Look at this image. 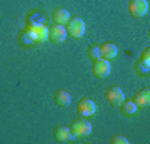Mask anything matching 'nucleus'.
<instances>
[{
	"label": "nucleus",
	"mask_w": 150,
	"mask_h": 144,
	"mask_svg": "<svg viewBox=\"0 0 150 144\" xmlns=\"http://www.w3.org/2000/svg\"><path fill=\"white\" fill-rule=\"evenodd\" d=\"M70 131H72V134L74 136H88V134L92 133V124L87 121V117H82V116H79L77 119H74L72 121V124H70Z\"/></svg>",
	"instance_id": "nucleus-1"
},
{
	"label": "nucleus",
	"mask_w": 150,
	"mask_h": 144,
	"mask_svg": "<svg viewBox=\"0 0 150 144\" xmlns=\"http://www.w3.org/2000/svg\"><path fill=\"white\" fill-rule=\"evenodd\" d=\"M110 70H112L110 60L102 59V57L100 59H95L93 64H92V74L95 75L97 79H105V77H108Z\"/></svg>",
	"instance_id": "nucleus-2"
},
{
	"label": "nucleus",
	"mask_w": 150,
	"mask_h": 144,
	"mask_svg": "<svg viewBox=\"0 0 150 144\" xmlns=\"http://www.w3.org/2000/svg\"><path fill=\"white\" fill-rule=\"evenodd\" d=\"M65 30H67V34H69L70 37L79 39L85 34V22L82 20L80 17H74V19H70L67 22V29Z\"/></svg>",
	"instance_id": "nucleus-3"
},
{
	"label": "nucleus",
	"mask_w": 150,
	"mask_h": 144,
	"mask_svg": "<svg viewBox=\"0 0 150 144\" xmlns=\"http://www.w3.org/2000/svg\"><path fill=\"white\" fill-rule=\"evenodd\" d=\"M105 99H107L108 104H112L113 107H120L122 102L125 101V94H123V91L120 87L112 85V87H108L107 91H105Z\"/></svg>",
	"instance_id": "nucleus-4"
},
{
	"label": "nucleus",
	"mask_w": 150,
	"mask_h": 144,
	"mask_svg": "<svg viewBox=\"0 0 150 144\" xmlns=\"http://www.w3.org/2000/svg\"><path fill=\"white\" fill-rule=\"evenodd\" d=\"M30 35H32L33 42H43V40H47L48 39V27H45L43 24H30L27 29Z\"/></svg>",
	"instance_id": "nucleus-5"
},
{
	"label": "nucleus",
	"mask_w": 150,
	"mask_h": 144,
	"mask_svg": "<svg viewBox=\"0 0 150 144\" xmlns=\"http://www.w3.org/2000/svg\"><path fill=\"white\" fill-rule=\"evenodd\" d=\"M95 111H97L95 102L92 101V99H88V97L80 99L79 104H77V112H79V116H82V117H90V116L95 114Z\"/></svg>",
	"instance_id": "nucleus-6"
},
{
	"label": "nucleus",
	"mask_w": 150,
	"mask_h": 144,
	"mask_svg": "<svg viewBox=\"0 0 150 144\" xmlns=\"http://www.w3.org/2000/svg\"><path fill=\"white\" fill-rule=\"evenodd\" d=\"M129 10L134 17H144L149 14V0H130Z\"/></svg>",
	"instance_id": "nucleus-7"
},
{
	"label": "nucleus",
	"mask_w": 150,
	"mask_h": 144,
	"mask_svg": "<svg viewBox=\"0 0 150 144\" xmlns=\"http://www.w3.org/2000/svg\"><path fill=\"white\" fill-rule=\"evenodd\" d=\"M65 37H67V30H65L64 25L55 24L54 27H48V39L50 40H54V42H64Z\"/></svg>",
	"instance_id": "nucleus-8"
},
{
	"label": "nucleus",
	"mask_w": 150,
	"mask_h": 144,
	"mask_svg": "<svg viewBox=\"0 0 150 144\" xmlns=\"http://www.w3.org/2000/svg\"><path fill=\"white\" fill-rule=\"evenodd\" d=\"M117 54H118L117 45H113V44L105 42V44H102V45H100V57H102V59L112 60V59H115V57H117Z\"/></svg>",
	"instance_id": "nucleus-9"
},
{
	"label": "nucleus",
	"mask_w": 150,
	"mask_h": 144,
	"mask_svg": "<svg viewBox=\"0 0 150 144\" xmlns=\"http://www.w3.org/2000/svg\"><path fill=\"white\" fill-rule=\"evenodd\" d=\"M135 104L137 107H149L150 106V89L149 87H144V89H140L137 92V96H135Z\"/></svg>",
	"instance_id": "nucleus-10"
},
{
	"label": "nucleus",
	"mask_w": 150,
	"mask_h": 144,
	"mask_svg": "<svg viewBox=\"0 0 150 144\" xmlns=\"http://www.w3.org/2000/svg\"><path fill=\"white\" fill-rule=\"evenodd\" d=\"M54 138L57 141H60V143H67V141H70V139L74 138V134H72L70 128H67V126H59L54 131Z\"/></svg>",
	"instance_id": "nucleus-11"
},
{
	"label": "nucleus",
	"mask_w": 150,
	"mask_h": 144,
	"mask_svg": "<svg viewBox=\"0 0 150 144\" xmlns=\"http://www.w3.org/2000/svg\"><path fill=\"white\" fill-rule=\"evenodd\" d=\"M54 101L57 106L60 107H67L70 104V101H72V97H70L69 91H65V89H60V91H57L54 94Z\"/></svg>",
	"instance_id": "nucleus-12"
},
{
	"label": "nucleus",
	"mask_w": 150,
	"mask_h": 144,
	"mask_svg": "<svg viewBox=\"0 0 150 144\" xmlns=\"http://www.w3.org/2000/svg\"><path fill=\"white\" fill-rule=\"evenodd\" d=\"M54 22L59 24V25H65L67 22L70 20V12L67 9H55L54 10Z\"/></svg>",
	"instance_id": "nucleus-13"
},
{
	"label": "nucleus",
	"mask_w": 150,
	"mask_h": 144,
	"mask_svg": "<svg viewBox=\"0 0 150 144\" xmlns=\"http://www.w3.org/2000/svg\"><path fill=\"white\" fill-rule=\"evenodd\" d=\"M120 109H122V112L125 114V116H129V117L135 116L137 111H139V107H137V104H135L134 101H123L122 106H120Z\"/></svg>",
	"instance_id": "nucleus-14"
},
{
	"label": "nucleus",
	"mask_w": 150,
	"mask_h": 144,
	"mask_svg": "<svg viewBox=\"0 0 150 144\" xmlns=\"http://www.w3.org/2000/svg\"><path fill=\"white\" fill-rule=\"evenodd\" d=\"M20 44H22V45H25V47H27V45H33V44H35L28 30H23V32L20 34Z\"/></svg>",
	"instance_id": "nucleus-15"
},
{
	"label": "nucleus",
	"mask_w": 150,
	"mask_h": 144,
	"mask_svg": "<svg viewBox=\"0 0 150 144\" xmlns=\"http://www.w3.org/2000/svg\"><path fill=\"white\" fill-rule=\"evenodd\" d=\"M87 54H88V57H90L92 60H95V59H100V45H90L88 47V50H87Z\"/></svg>",
	"instance_id": "nucleus-16"
},
{
	"label": "nucleus",
	"mask_w": 150,
	"mask_h": 144,
	"mask_svg": "<svg viewBox=\"0 0 150 144\" xmlns=\"http://www.w3.org/2000/svg\"><path fill=\"white\" fill-rule=\"evenodd\" d=\"M140 62H142L145 67H150V49L149 47L142 52V55H140Z\"/></svg>",
	"instance_id": "nucleus-17"
},
{
	"label": "nucleus",
	"mask_w": 150,
	"mask_h": 144,
	"mask_svg": "<svg viewBox=\"0 0 150 144\" xmlns=\"http://www.w3.org/2000/svg\"><path fill=\"white\" fill-rule=\"evenodd\" d=\"M112 143L113 144H129V139L125 138V136H113Z\"/></svg>",
	"instance_id": "nucleus-18"
},
{
	"label": "nucleus",
	"mask_w": 150,
	"mask_h": 144,
	"mask_svg": "<svg viewBox=\"0 0 150 144\" xmlns=\"http://www.w3.org/2000/svg\"><path fill=\"white\" fill-rule=\"evenodd\" d=\"M137 70H139L142 75H149V67H145V65L140 62V60L137 62Z\"/></svg>",
	"instance_id": "nucleus-19"
}]
</instances>
